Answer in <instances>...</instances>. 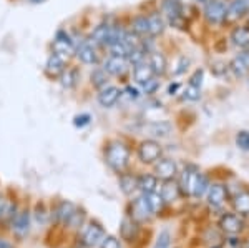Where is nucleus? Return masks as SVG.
<instances>
[{"instance_id":"de8ad7c7","label":"nucleus","mask_w":249,"mask_h":248,"mask_svg":"<svg viewBox=\"0 0 249 248\" xmlns=\"http://www.w3.org/2000/svg\"><path fill=\"white\" fill-rule=\"evenodd\" d=\"M3 213H7V202L0 198V217H3Z\"/></svg>"},{"instance_id":"49530a36","label":"nucleus","mask_w":249,"mask_h":248,"mask_svg":"<svg viewBox=\"0 0 249 248\" xmlns=\"http://www.w3.org/2000/svg\"><path fill=\"white\" fill-rule=\"evenodd\" d=\"M179 89H181V85H179L178 82L170 83V87H168V94H170V95H176V92H178Z\"/></svg>"},{"instance_id":"393cba45","label":"nucleus","mask_w":249,"mask_h":248,"mask_svg":"<svg viewBox=\"0 0 249 248\" xmlns=\"http://www.w3.org/2000/svg\"><path fill=\"white\" fill-rule=\"evenodd\" d=\"M234 210L241 215H249V191L243 190L239 193H236L234 200H232Z\"/></svg>"},{"instance_id":"473e14b6","label":"nucleus","mask_w":249,"mask_h":248,"mask_svg":"<svg viewBox=\"0 0 249 248\" xmlns=\"http://www.w3.org/2000/svg\"><path fill=\"white\" fill-rule=\"evenodd\" d=\"M210 178L206 177V175L199 173L198 177V182H196L195 185V190H193V197L195 198H201L204 193H208V190H210Z\"/></svg>"},{"instance_id":"aec40b11","label":"nucleus","mask_w":249,"mask_h":248,"mask_svg":"<svg viewBox=\"0 0 249 248\" xmlns=\"http://www.w3.org/2000/svg\"><path fill=\"white\" fill-rule=\"evenodd\" d=\"M150 65H151V69H153L155 72V75L156 77H163L164 74H166V70H168V60H166V55L163 54V52H158V50H155V52H151L150 55Z\"/></svg>"},{"instance_id":"4be33fe9","label":"nucleus","mask_w":249,"mask_h":248,"mask_svg":"<svg viewBox=\"0 0 249 248\" xmlns=\"http://www.w3.org/2000/svg\"><path fill=\"white\" fill-rule=\"evenodd\" d=\"M65 70V58L57 54H52L45 63V72L48 77H60Z\"/></svg>"},{"instance_id":"cd10ccee","label":"nucleus","mask_w":249,"mask_h":248,"mask_svg":"<svg viewBox=\"0 0 249 248\" xmlns=\"http://www.w3.org/2000/svg\"><path fill=\"white\" fill-rule=\"evenodd\" d=\"M148 134L153 135V137H166L170 135L171 132V123L170 122H155V123H150L146 127Z\"/></svg>"},{"instance_id":"6ab92c4d","label":"nucleus","mask_w":249,"mask_h":248,"mask_svg":"<svg viewBox=\"0 0 249 248\" xmlns=\"http://www.w3.org/2000/svg\"><path fill=\"white\" fill-rule=\"evenodd\" d=\"M75 54H77L80 62L85 63V65H95V63H98V54H96L93 43H90V42L82 43V45L75 50Z\"/></svg>"},{"instance_id":"c85d7f7f","label":"nucleus","mask_w":249,"mask_h":248,"mask_svg":"<svg viewBox=\"0 0 249 248\" xmlns=\"http://www.w3.org/2000/svg\"><path fill=\"white\" fill-rule=\"evenodd\" d=\"M131 32H135L138 37L148 35V17L146 15H136L131 20Z\"/></svg>"},{"instance_id":"f8f14e48","label":"nucleus","mask_w":249,"mask_h":248,"mask_svg":"<svg viewBox=\"0 0 249 248\" xmlns=\"http://www.w3.org/2000/svg\"><path fill=\"white\" fill-rule=\"evenodd\" d=\"M155 172H156V177L161 178L163 182H166V180H175L176 173H178V167H176L175 160L160 158L155 167Z\"/></svg>"},{"instance_id":"3c124183","label":"nucleus","mask_w":249,"mask_h":248,"mask_svg":"<svg viewBox=\"0 0 249 248\" xmlns=\"http://www.w3.org/2000/svg\"><path fill=\"white\" fill-rule=\"evenodd\" d=\"M196 2H198V3H206L208 0H196Z\"/></svg>"},{"instance_id":"c03bdc74","label":"nucleus","mask_w":249,"mask_h":248,"mask_svg":"<svg viewBox=\"0 0 249 248\" xmlns=\"http://www.w3.org/2000/svg\"><path fill=\"white\" fill-rule=\"evenodd\" d=\"M90 120H91V117L88 114L77 115V117H75V120H73V125L75 127H80V129H82V127H85V125H88V123H90Z\"/></svg>"},{"instance_id":"ddd939ff","label":"nucleus","mask_w":249,"mask_h":248,"mask_svg":"<svg viewBox=\"0 0 249 248\" xmlns=\"http://www.w3.org/2000/svg\"><path fill=\"white\" fill-rule=\"evenodd\" d=\"M219 227H221V230L226 231V233L236 235L244 229V220L241 218L239 215L228 213L219 220Z\"/></svg>"},{"instance_id":"a878e982","label":"nucleus","mask_w":249,"mask_h":248,"mask_svg":"<svg viewBox=\"0 0 249 248\" xmlns=\"http://www.w3.org/2000/svg\"><path fill=\"white\" fill-rule=\"evenodd\" d=\"M30 227V213L29 211H20L14 220V230L18 235H25Z\"/></svg>"},{"instance_id":"ea45409f","label":"nucleus","mask_w":249,"mask_h":248,"mask_svg":"<svg viewBox=\"0 0 249 248\" xmlns=\"http://www.w3.org/2000/svg\"><path fill=\"white\" fill-rule=\"evenodd\" d=\"M203 80H204V70L203 69H196L195 74L190 77V85L196 87V89H201Z\"/></svg>"},{"instance_id":"4468645a","label":"nucleus","mask_w":249,"mask_h":248,"mask_svg":"<svg viewBox=\"0 0 249 248\" xmlns=\"http://www.w3.org/2000/svg\"><path fill=\"white\" fill-rule=\"evenodd\" d=\"M122 97V90L118 89V87L115 85H107L103 87L102 90H100L98 94V102L102 107H105V109H110V107H113L116 102L120 100Z\"/></svg>"},{"instance_id":"6e6552de","label":"nucleus","mask_w":249,"mask_h":248,"mask_svg":"<svg viewBox=\"0 0 249 248\" xmlns=\"http://www.w3.org/2000/svg\"><path fill=\"white\" fill-rule=\"evenodd\" d=\"M228 65L236 78H246L249 75V49H243L238 55H234Z\"/></svg>"},{"instance_id":"bb28decb","label":"nucleus","mask_w":249,"mask_h":248,"mask_svg":"<svg viewBox=\"0 0 249 248\" xmlns=\"http://www.w3.org/2000/svg\"><path fill=\"white\" fill-rule=\"evenodd\" d=\"M120 187H122L124 195H131L136 189H138V177L122 173V177H120Z\"/></svg>"},{"instance_id":"1a4fd4ad","label":"nucleus","mask_w":249,"mask_h":248,"mask_svg":"<svg viewBox=\"0 0 249 248\" xmlns=\"http://www.w3.org/2000/svg\"><path fill=\"white\" fill-rule=\"evenodd\" d=\"M113 22H102L95 27L93 34L90 37V43L100 47H110L111 43V32H113Z\"/></svg>"},{"instance_id":"9b49d317","label":"nucleus","mask_w":249,"mask_h":248,"mask_svg":"<svg viewBox=\"0 0 249 248\" xmlns=\"http://www.w3.org/2000/svg\"><path fill=\"white\" fill-rule=\"evenodd\" d=\"M128 65H130V62H128L124 57H115V55H110V57L103 62V70H105L108 75L120 77V75H123L128 72Z\"/></svg>"},{"instance_id":"423d86ee","label":"nucleus","mask_w":249,"mask_h":248,"mask_svg":"<svg viewBox=\"0 0 249 248\" xmlns=\"http://www.w3.org/2000/svg\"><path fill=\"white\" fill-rule=\"evenodd\" d=\"M52 49H53V54L60 55V57L67 58L70 55L75 54V43L73 38L63 30H58L57 35H55V40L52 43Z\"/></svg>"},{"instance_id":"dca6fc26","label":"nucleus","mask_w":249,"mask_h":248,"mask_svg":"<svg viewBox=\"0 0 249 248\" xmlns=\"http://www.w3.org/2000/svg\"><path fill=\"white\" fill-rule=\"evenodd\" d=\"M150 215H151V210H150V205H148L146 198H144V195L135 198L133 203H131V217H133L135 222H144V220L150 218Z\"/></svg>"},{"instance_id":"7ed1b4c3","label":"nucleus","mask_w":249,"mask_h":248,"mask_svg":"<svg viewBox=\"0 0 249 248\" xmlns=\"http://www.w3.org/2000/svg\"><path fill=\"white\" fill-rule=\"evenodd\" d=\"M161 12L166 23L176 27V29H184V10L179 0H163Z\"/></svg>"},{"instance_id":"b1692460","label":"nucleus","mask_w":249,"mask_h":248,"mask_svg":"<svg viewBox=\"0 0 249 248\" xmlns=\"http://www.w3.org/2000/svg\"><path fill=\"white\" fill-rule=\"evenodd\" d=\"M120 235H122L123 240L126 242H133V240L138 237V225L133 218H124L122 222V227H120Z\"/></svg>"},{"instance_id":"a211bd4d","label":"nucleus","mask_w":249,"mask_h":248,"mask_svg":"<svg viewBox=\"0 0 249 248\" xmlns=\"http://www.w3.org/2000/svg\"><path fill=\"white\" fill-rule=\"evenodd\" d=\"M146 17H148V35L150 37H158V35H161L166 30V20H164L163 14L151 12Z\"/></svg>"},{"instance_id":"4c0bfd02","label":"nucleus","mask_w":249,"mask_h":248,"mask_svg":"<svg viewBox=\"0 0 249 248\" xmlns=\"http://www.w3.org/2000/svg\"><path fill=\"white\" fill-rule=\"evenodd\" d=\"M236 145L243 152H249V132L248 130H239L236 134Z\"/></svg>"},{"instance_id":"09e8293b","label":"nucleus","mask_w":249,"mask_h":248,"mask_svg":"<svg viewBox=\"0 0 249 248\" xmlns=\"http://www.w3.org/2000/svg\"><path fill=\"white\" fill-rule=\"evenodd\" d=\"M0 248H12V245H9L7 242H3V240H0Z\"/></svg>"},{"instance_id":"8fccbe9b","label":"nucleus","mask_w":249,"mask_h":248,"mask_svg":"<svg viewBox=\"0 0 249 248\" xmlns=\"http://www.w3.org/2000/svg\"><path fill=\"white\" fill-rule=\"evenodd\" d=\"M29 2H32V3H42V2H45V0H29Z\"/></svg>"},{"instance_id":"a18cd8bd","label":"nucleus","mask_w":249,"mask_h":248,"mask_svg":"<svg viewBox=\"0 0 249 248\" xmlns=\"http://www.w3.org/2000/svg\"><path fill=\"white\" fill-rule=\"evenodd\" d=\"M102 248H120V242L115 237H105L102 242Z\"/></svg>"},{"instance_id":"e433bc0d","label":"nucleus","mask_w":249,"mask_h":248,"mask_svg":"<svg viewBox=\"0 0 249 248\" xmlns=\"http://www.w3.org/2000/svg\"><path fill=\"white\" fill-rule=\"evenodd\" d=\"M211 72L214 77H224V75L230 72V65H228L226 62H223V60H216V62L211 63Z\"/></svg>"},{"instance_id":"72a5a7b5","label":"nucleus","mask_w":249,"mask_h":248,"mask_svg":"<svg viewBox=\"0 0 249 248\" xmlns=\"http://www.w3.org/2000/svg\"><path fill=\"white\" fill-rule=\"evenodd\" d=\"M138 189L143 191V193H151V191L156 190V177L153 175H142L138 177Z\"/></svg>"},{"instance_id":"7c9ffc66","label":"nucleus","mask_w":249,"mask_h":248,"mask_svg":"<svg viewBox=\"0 0 249 248\" xmlns=\"http://www.w3.org/2000/svg\"><path fill=\"white\" fill-rule=\"evenodd\" d=\"M90 80H91V85H93L95 89L102 90L103 87L108 85V74L103 70V67L102 69H95L90 74Z\"/></svg>"},{"instance_id":"f03ea898","label":"nucleus","mask_w":249,"mask_h":248,"mask_svg":"<svg viewBox=\"0 0 249 248\" xmlns=\"http://www.w3.org/2000/svg\"><path fill=\"white\" fill-rule=\"evenodd\" d=\"M226 9H228V0H208L203 9V17L208 22V25L213 27L224 25Z\"/></svg>"},{"instance_id":"c756f323","label":"nucleus","mask_w":249,"mask_h":248,"mask_svg":"<svg viewBox=\"0 0 249 248\" xmlns=\"http://www.w3.org/2000/svg\"><path fill=\"white\" fill-rule=\"evenodd\" d=\"M144 198H146L148 205H150V210L151 213H160L163 210V205H164V200L160 193L156 191H151V193H143Z\"/></svg>"},{"instance_id":"f257e3e1","label":"nucleus","mask_w":249,"mask_h":248,"mask_svg":"<svg viewBox=\"0 0 249 248\" xmlns=\"http://www.w3.org/2000/svg\"><path fill=\"white\" fill-rule=\"evenodd\" d=\"M105 160L111 170L122 173L128 167V162H130V149L123 142H118V140L110 142L105 150Z\"/></svg>"},{"instance_id":"5701e85b","label":"nucleus","mask_w":249,"mask_h":248,"mask_svg":"<svg viewBox=\"0 0 249 248\" xmlns=\"http://www.w3.org/2000/svg\"><path fill=\"white\" fill-rule=\"evenodd\" d=\"M160 195L163 197L164 203H170V202H175V200L181 195V191H179V187L175 180H166V182L163 183L161 193Z\"/></svg>"},{"instance_id":"c9c22d12","label":"nucleus","mask_w":249,"mask_h":248,"mask_svg":"<svg viewBox=\"0 0 249 248\" xmlns=\"http://www.w3.org/2000/svg\"><path fill=\"white\" fill-rule=\"evenodd\" d=\"M183 100H188V102H198L199 98H201V89H196V87H193L188 83V87H184L183 89Z\"/></svg>"},{"instance_id":"20e7f679","label":"nucleus","mask_w":249,"mask_h":248,"mask_svg":"<svg viewBox=\"0 0 249 248\" xmlns=\"http://www.w3.org/2000/svg\"><path fill=\"white\" fill-rule=\"evenodd\" d=\"M161 153H163V149L156 140H144L138 147L140 162L146 163V165H151V163L158 162V160L161 158Z\"/></svg>"},{"instance_id":"58836bf2","label":"nucleus","mask_w":249,"mask_h":248,"mask_svg":"<svg viewBox=\"0 0 249 248\" xmlns=\"http://www.w3.org/2000/svg\"><path fill=\"white\" fill-rule=\"evenodd\" d=\"M160 89V80L158 77H153V78H150L146 83H143V94L144 95H153L156 94V90Z\"/></svg>"},{"instance_id":"37998d69","label":"nucleus","mask_w":249,"mask_h":248,"mask_svg":"<svg viewBox=\"0 0 249 248\" xmlns=\"http://www.w3.org/2000/svg\"><path fill=\"white\" fill-rule=\"evenodd\" d=\"M122 95H124V97H128L130 100H136L140 97V90L135 89L133 85H126L124 89L122 90Z\"/></svg>"},{"instance_id":"79ce46f5","label":"nucleus","mask_w":249,"mask_h":248,"mask_svg":"<svg viewBox=\"0 0 249 248\" xmlns=\"http://www.w3.org/2000/svg\"><path fill=\"white\" fill-rule=\"evenodd\" d=\"M178 69H175L173 70V74L175 75H183V74H186V70H188V67H190V58H186V57H179L178 60Z\"/></svg>"},{"instance_id":"9d476101","label":"nucleus","mask_w":249,"mask_h":248,"mask_svg":"<svg viewBox=\"0 0 249 248\" xmlns=\"http://www.w3.org/2000/svg\"><path fill=\"white\" fill-rule=\"evenodd\" d=\"M103 238H105V231L98 223H90L82 233V243L88 248L96 247L100 242H103Z\"/></svg>"},{"instance_id":"39448f33","label":"nucleus","mask_w":249,"mask_h":248,"mask_svg":"<svg viewBox=\"0 0 249 248\" xmlns=\"http://www.w3.org/2000/svg\"><path fill=\"white\" fill-rule=\"evenodd\" d=\"M198 177H199L198 167L196 165L184 167V170L181 172V177H179V182H178L181 195H186V197L193 195V190H195V185H196V182H198Z\"/></svg>"},{"instance_id":"603ef678","label":"nucleus","mask_w":249,"mask_h":248,"mask_svg":"<svg viewBox=\"0 0 249 248\" xmlns=\"http://www.w3.org/2000/svg\"><path fill=\"white\" fill-rule=\"evenodd\" d=\"M244 248H249V243H246V247H244Z\"/></svg>"},{"instance_id":"412c9836","label":"nucleus","mask_w":249,"mask_h":248,"mask_svg":"<svg viewBox=\"0 0 249 248\" xmlns=\"http://www.w3.org/2000/svg\"><path fill=\"white\" fill-rule=\"evenodd\" d=\"M156 77L153 69H151L150 62H142V63H136V65H133V78L136 83H140V85H143V83H146L150 78Z\"/></svg>"},{"instance_id":"a19ab883","label":"nucleus","mask_w":249,"mask_h":248,"mask_svg":"<svg viewBox=\"0 0 249 248\" xmlns=\"http://www.w3.org/2000/svg\"><path fill=\"white\" fill-rule=\"evenodd\" d=\"M170 243H171L170 233H168V231L164 230V231H161V233L158 235V240H156L155 248H170Z\"/></svg>"},{"instance_id":"0eeeda50","label":"nucleus","mask_w":249,"mask_h":248,"mask_svg":"<svg viewBox=\"0 0 249 248\" xmlns=\"http://www.w3.org/2000/svg\"><path fill=\"white\" fill-rule=\"evenodd\" d=\"M249 14V0H230L226 9V19H224V25L226 23H236L241 19L248 17Z\"/></svg>"},{"instance_id":"2f4dec72","label":"nucleus","mask_w":249,"mask_h":248,"mask_svg":"<svg viewBox=\"0 0 249 248\" xmlns=\"http://www.w3.org/2000/svg\"><path fill=\"white\" fill-rule=\"evenodd\" d=\"M78 82V72L75 69H67L63 70V74L60 75V83L65 89H73Z\"/></svg>"},{"instance_id":"f704fd0d","label":"nucleus","mask_w":249,"mask_h":248,"mask_svg":"<svg viewBox=\"0 0 249 248\" xmlns=\"http://www.w3.org/2000/svg\"><path fill=\"white\" fill-rule=\"evenodd\" d=\"M75 211H77V209H75L70 202H63L57 210V217H58V220H62L63 223L68 225V222H70V218L73 217Z\"/></svg>"},{"instance_id":"f3484780","label":"nucleus","mask_w":249,"mask_h":248,"mask_svg":"<svg viewBox=\"0 0 249 248\" xmlns=\"http://www.w3.org/2000/svg\"><path fill=\"white\" fill-rule=\"evenodd\" d=\"M226 198H228V190L224 189V185H221V183H213V185H210V190H208V203H210L213 209L223 207Z\"/></svg>"},{"instance_id":"2eb2a0df","label":"nucleus","mask_w":249,"mask_h":248,"mask_svg":"<svg viewBox=\"0 0 249 248\" xmlns=\"http://www.w3.org/2000/svg\"><path fill=\"white\" fill-rule=\"evenodd\" d=\"M230 40L238 49H249V25H236L232 27Z\"/></svg>"}]
</instances>
